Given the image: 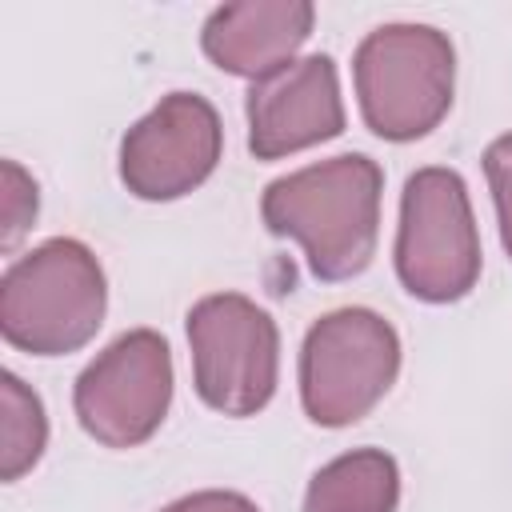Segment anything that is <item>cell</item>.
I'll return each mask as SVG.
<instances>
[{
  "label": "cell",
  "instance_id": "4",
  "mask_svg": "<svg viewBox=\"0 0 512 512\" xmlns=\"http://www.w3.org/2000/svg\"><path fill=\"white\" fill-rule=\"evenodd\" d=\"M396 276L424 304H456L480 280V232L468 184L456 168H416L404 180L396 228Z\"/></svg>",
  "mask_w": 512,
  "mask_h": 512
},
{
  "label": "cell",
  "instance_id": "7",
  "mask_svg": "<svg viewBox=\"0 0 512 512\" xmlns=\"http://www.w3.org/2000/svg\"><path fill=\"white\" fill-rule=\"evenodd\" d=\"M172 404V348L152 328L116 336L72 388L80 428L104 448H136L156 436Z\"/></svg>",
  "mask_w": 512,
  "mask_h": 512
},
{
  "label": "cell",
  "instance_id": "14",
  "mask_svg": "<svg viewBox=\"0 0 512 512\" xmlns=\"http://www.w3.org/2000/svg\"><path fill=\"white\" fill-rule=\"evenodd\" d=\"M4 184H8V204H4V248H12V244L20 240V232L36 220V180H32L20 164L4 160Z\"/></svg>",
  "mask_w": 512,
  "mask_h": 512
},
{
  "label": "cell",
  "instance_id": "3",
  "mask_svg": "<svg viewBox=\"0 0 512 512\" xmlns=\"http://www.w3.org/2000/svg\"><path fill=\"white\" fill-rule=\"evenodd\" d=\"M352 80L364 124L392 144L428 136L452 108L456 48L432 24H380L356 56Z\"/></svg>",
  "mask_w": 512,
  "mask_h": 512
},
{
  "label": "cell",
  "instance_id": "9",
  "mask_svg": "<svg viewBox=\"0 0 512 512\" xmlns=\"http://www.w3.org/2000/svg\"><path fill=\"white\" fill-rule=\"evenodd\" d=\"M244 112H248V152L256 160H284L312 144L336 140L344 132L336 60L316 52L292 60L268 80H256L244 96Z\"/></svg>",
  "mask_w": 512,
  "mask_h": 512
},
{
  "label": "cell",
  "instance_id": "5",
  "mask_svg": "<svg viewBox=\"0 0 512 512\" xmlns=\"http://www.w3.org/2000/svg\"><path fill=\"white\" fill-rule=\"evenodd\" d=\"M400 376V336L372 308L324 312L300 344V404L320 428L364 420Z\"/></svg>",
  "mask_w": 512,
  "mask_h": 512
},
{
  "label": "cell",
  "instance_id": "1",
  "mask_svg": "<svg viewBox=\"0 0 512 512\" xmlns=\"http://www.w3.org/2000/svg\"><path fill=\"white\" fill-rule=\"evenodd\" d=\"M384 168L364 152H344L272 180L260 196V220L272 236L296 240L316 280L360 276L380 240Z\"/></svg>",
  "mask_w": 512,
  "mask_h": 512
},
{
  "label": "cell",
  "instance_id": "2",
  "mask_svg": "<svg viewBox=\"0 0 512 512\" xmlns=\"http://www.w3.org/2000/svg\"><path fill=\"white\" fill-rule=\"evenodd\" d=\"M108 312V280L96 252L72 236H52L16 256L0 276V332L28 356H68L84 348Z\"/></svg>",
  "mask_w": 512,
  "mask_h": 512
},
{
  "label": "cell",
  "instance_id": "11",
  "mask_svg": "<svg viewBox=\"0 0 512 512\" xmlns=\"http://www.w3.org/2000/svg\"><path fill=\"white\" fill-rule=\"evenodd\" d=\"M400 464L384 448H352L328 460L304 492V512H396Z\"/></svg>",
  "mask_w": 512,
  "mask_h": 512
},
{
  "label": "cell",
  "instance_id": "13",
  "mask_svg": "<svg viewBox=\"0 0 512 512\" xmlns=\"http://www.w3.org/2000/svg\"><path fill=\"white\" fill-rule=\"evenodd\" d=\"M484 176H488V188H492V200H496L500 244H504L508 260H512V132L496 136L484 148Z\"/></svg>",
  "mask_w": 512,
  "mask_h": 512
},
{
  "label": "cell",
  "instance_id": "12",
  "mask_svg": "<svg viewBox=\"0 0 512 512\" xmlns=\"http://www.w3.org/2000/svg\"><path fill=\"white\" fill-rule=\"evenodd\" d=\"M0 392H4V428H0V480H20L28 468H36V460L44 456L48 444V416L40 396L16 376L4 372L0 376Z\"/></svg>",
  "mask_w": 512,
  "mask_h": 512
},
{
  "label": "cell",
  "instance_id": "6",
  "mask_svg": "<svg viewBox=\"0 0 512 512\" xmlns=\"http://www.w3.org/2000/svg\"><path fill=\"white\" fill-rule=\"evenodd\" d=\"M196 396L224 416L268 408L280 372L276 320L240 292H212L188 308Z\"/></svg>",
  "mask_w": 512,
  "mask_h": 512
},
{
  "label": "cell",
  "instance_id": "10",
  "mask_svg": "<svg viewBox=\"0 0 512 512\" xmlns=\"http://www.w3.org/2000/svg\"><path fill=\"white\" fill-rule=\"evenodd\" d=\"M312 24H316V8L308 0L220 4L200 28V48L220 72L256 84L292 64L300 44L312 36Z\"/></svg>",
  "mask_w": 512,
  "mask_h": 512
},
{
  "label": "cell",
  "instance_id": "15",
  "mask_svg": "<svg viewBox=\"0 0 512 512\" xmlns=\"http://www.w3.org/2000/svg\"><path fill=\"white\" fill-rule=\"evenodd\" d=\"M160 512H260L244 492H228V488H204V492H192V496H180L172 500L168 508Z\"/></svg>",
  "mask_w": 512,
  "mask_h": 512
},
{
  "label": "cell",
  "instance_id": "8",
  "mask_svg": "<svg viewBox=\"0 0 512 512\" xmlns=\"http://www.w3.org/2000/svg\"><path fill=\"white\" fill-rule=\"evenodd\" d=\"M224 128L216 108L196 92H168L120 140V180L136 200H180L220 164Z\"/></svg>",
  "mask_w": 512,
  "mask_h": 512
}]
</instances>
